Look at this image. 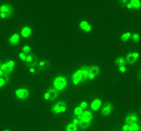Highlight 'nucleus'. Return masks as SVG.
I'll return each instance as SVG.
<instances>
[{
  "instance_id": "obj_30",
  "label": "nucleus",
  "mask_w": 141,
  "mask_h": 131,
  "mask_svg": "<svg viewBox=\"0 0 141 131\" xmlns=\"http://www.w3.org/2000/svg\"><path fill=\"white\" fill-rule=\"evenodd\" d=\"M128 3H129V1L127 0H120V1H118V4L121 6H125V5L127 6Z\"/></svg>"
},
{
  "instance_id": "obj_6",
  "label": "nucleus",
  "mask_w": 141,
  "mask_h": 131,
  "mask_svg": "<svg viewBox=\"0 0 141 131\" xmlns=\"http://www.w3.org/2000/svg\"><path fill=\"white\" fill-rule=\"evenodd\" d=\"M138 120H139V119H138L137 114L135 113H130L127 115V116L125 118V121L126 124L130 125L134 122H138Z\"/></svg>"
},
{
  "instance_id": "obj_10",
  "label": "nucleus",
  "mask_w": 141,
  "mask_h": 131,
  "mask_svg": "<svg viewBox=\"0 0 141 131\" xmlns=\"http://www.w3.org/2000/svg\"><path fill=\"white\" fill-rule=\"evenodd\" d=\"M38 67L41 71H46L50 67V63L48 60H43L38 63Z\"/></svg>"
},
{
  "instance_id": "obj_37",
  "label": "nucleus",
  "mask_w": 141,
  "mask_h": 131,
  "mask_svg": "<svg viewBox=\"0 0 141 131\" xmlns=\"http://www.w3.org/2000/svg\"><path fill=\"white\" fill-rule=\"evenodd\" d=\"M44 98H45V100H49V94L48 92H46V93L44 94Z\"/></svg>"
},
{
  "instance_id": "obj_20",
  "label": "nucleus",
  "mask_w": 141,
  "mask_h": 131,
  "mask_svg": "<svg viewBox=\"0 0 141 131\" xmlns=\"http://www.w3.org/2000/svg\"><path fill=\"white\" fill-rule=\"evenodd\" d=\"M115 64L118 66V67L121 66H125L126 64V60L123 57H118L115 60Z\"/></svg>"
},
{
  "instance_id": "obj_11",
  "label": "nucleus",
  "mask_w": 141,
  "mask_h": 131,
  "mask_svg": "<svg viewBox=\"0 0 141 131\" xmlns=\"http://www.w3.org/2000/svg\"><path fill=\"white\" fill-rule=\"evenodd\" d=\"M101 104H102V102H101V100L100 99H95V100H93V102L91 104V109L94 111H96L101 107Z\"/></svg>"
},
{
  "instance_id": "obj_22",
  "label": "nucleus",
  "mask_w": 141,
  "mask_h": 131,
  "mask_svg": "<svg viewBox=\"0 0 141 131\" xmlns=\"http://www.w3.org/2000/svg\"><path fill=\"white\" fill-rule=\"evenodd\" d=\"M141 130V126L138 122H134L130 125V131H138Z\"/></svg>"
},
{
  "instance_id": "obj_23",
  "label": "nucleus",
  "mask_w": 141,
  "mask_h": 131,
  "mask_svg": "<svg viewBox=\"0 0 141 131\" xmlns=\"http://www.w3.org/2000/svg\"><path fill=\"white\" fill-rule=\"evenodd\" d=\"M131 37V34L130 32H127L124 33V34H123L121 35L120 39H121V41L126 42V41H127Z\"/></svg>"
},
{
  "instance_id": "obj_17",
  "label": "nucleus",
  "mask_w": 141,
  "mask_h": 131,
  "mask_svg": "<svg viewBox=\"0 0 141 131\" xmlns=\"http://www.w3.org/2000/svg\"><path fill=\"white\" fill-rule=\"evenodd\" d=\"M9 81V78L7 73H4V75L0 76V88L4 86L7 82Z\"/></svg>"
},
{
  "instance_id": "obj_19",
  "label": "nucleus",
  "mask_w": 141,
  "mask_h": 131,
  "mask_svg": "<svg viewBox=\"0 0 141 131\" xmlns=\"http://www.w3.org/2000/svg\"><path fill=\"white\" fill-rule=\"evenodd\" d=\"M130 3L131 4L132 8L134 9L138 10L141 8V1L139 0H131L130 1Z\"/></svg>"
},
{
  "instance_id": "obj_28",
  "label": "nucleus",
  "mask_w": 141,
  "mask_h": 131,
  "mask_svg": "<svg viewBox=\"0 0 141 131\" xmlns=\"http://www.w3.org/2000/svg\"><path fill=\"white\" fill-rule=\"evenodd\" d=\"M39 71H41V70H40L38 65L35 66L34 67H30V71L31 73H37L39 72Z\"/></svg>"
},
{
  "instance_id": "obj_14",
  "label": "nucleus",
  "mask_w": 141,
  "mask_h": 131,
  "mask_svg": "<svg viewBox=\"0 0 141 131\" xmlns=\"http://www.w3.org/2000/svg\"><path fill=\"white\" fill-rule=\"evenodd\" d=\"M93 115L91 112L90 111H85L82 113V121H90L91 122V121L92 120Z\"/></svg>"
},
{
  "instance_id": "obj_4",
  "label": "nucleus",
  "mask_w": 141,
  "mask_h": 131,
  "mask_svg": "<svg viewBox=\"0 0 141 131\" xmlns=\"http://www.w3.org/2000/svg\"><path fill=\"white\" fill-rule=\"evenodd\" d=\"M24 62L28 67H34L38 65V59L34 54H28Z\"/></svg>"
},
{
  "instance_id": "obj_38",
  "label": "nucleus",
  "mask_w": 141,
  "mask_h": 131,
  "mask_svg": "<svg viewBox=\"0 0 141 131\" xmlns=\"http://www.w3.org/2000/svg\"><path fill=\"white\" fill-rule=\"evenodd\" d=\"M73 123H74V124H76V125H78L79 123V121L77 120L76 119H73Z\"/></svg>"
},
{
  "instance_id": "obj_36",
  "label": "nucleus",
  "mask_w": 141,
  "mask_h": 131,
  "mask_svg": "<svg viewBox=\"0 0 141 131\" xmlns=\"http://www.w3.org/2000/svg\"><path fill=\"white\" fill-rule=\"evenodd\" d=\"M137 77H138V79L141 81V70L138 71V75H137Z\"/></svg>"
},
{
  "instance_id": "obj_15",
  "label": "nucleus",
  "mask_w": 141,
  "mask_h": 131,
  "mask_svg": "<svg viewBox=\"0 0 141 131\" xmlns=\"http://www.w3.org/2000/svg\"><path fill=\"white\" fill-rule=\"evenodd\" d=\"M47 92L49 94V100H51V101L54 100L55 99L57 98V96H58L57 90L55 89H49Z\"/></svg>"
},
{
  "instance_id": "obj_41",
  "label": "nucleus",
  "mask_w": 141,
  "mask_h": 131,
  "mask_svg": "<svg viewBox=\"0 0 141 131\" xmlns=\"http://www.w3.org/2000/svg\"><path fill=\"white\" fill-rule=\"evenodd\" d=\"M1 62H0V67H1Z\"/></svg>"
},
{
  "instance_id": "obj_1",
  "label": "nucleus",
  "mask_w": 141,
  "mask_h": 131,
  "mask_svg": "<svg viewBox=\"0 0 141 131\" xmlns=\"http://www.w3.org/2000/svg\"><path fill=\"white\" fill-rule=\"evenodd\" d=\"M53 85L55 89L62 91L67 86V80L63 76L56 77L53 81Z\"/></svg>"
},
{
  "instance_id": "obj_8",
  "label": "nucleus",
  "mask_w": 141,
  "mask_h": 131,
  "mask_svg": "<svg viewBox=\"0 0 141 131\" xmlns=\"http://www.w3.org/2000/svg\"><path fill=\"white\" fill-rule=\"evenodd\" d=\"M82 72L81 69H79L73 74L72 76V81L74 84H78L79 82H81V78Z\"/></svg>"
},
{
  "instance_id": "obj_2",
  "label": "nucleus",
  "mask_w": 141,
  "mask_h": 131,
  "mask_svg": "<svg viewBox=\"0 0 141 131\" xmlns=\"http://www.w3.org/2000/svg\"><path fill=\"white\" fill-rule=\"evenodd\" d=\"M13 8L10 4H4L0 7V17L2 19L8 18L12 16Z\"/></svg>"
},
{
  "instance_id": "obj_12",
  "label": "nucleus",
  "mask_w": 141,
  "mask_h": 131,
  "mask_svg": "<svg viewBox=\"0 0 141 131\" xmlns=\"http://www.w3.org/2000/svg\"><path fill=\"white\" fill-rule=\"evenodd\" d=\"M19 35L18 34H14L8 39V41L12 45H17L19 41Z\"/></svg>"
},
{
  "instance_id": "obj_31",
  "label": "nucleus",
  "mask_w": 141,
  "mask_h": 131,
  "mask_svg": "<svg viewBox=\"0 0 141 131\" xmlns=\"http://www.w3.org/2000/svg\"><path fill=\"white\" fill-rule=\"evenodd\" d=\"M6 64L9 67H13L14 68V66H15V62L13 60H9L8 62H6Z\"/></svg>"
},
{
  "instance_id": "obj_40",
  "label": "nucleus",
  "mask_w": 141,
  "mask_h": 131,
  "mask_svg": "<svg viewBox=\"0 0 141 131\" xmlns=\"http://www.w3.org/2000/svg\"><path fill=\"white\" fill-rule=\"evenodd\" d=\"M4 72L2 71L1 69H0V76H2V75H4Z\"/></svg>"
},
{
  "instance_id": "obj_13",
  "label": "nucleus",
  "mask_w": 141,
  "mask_h": 131,
  "mask_svg": "<svg viewBox=\"0 0 141 131\" xmlns=\"http://www.w3.org/2000/svg\"><path fill=\"white\" fill-rule=\"evenodd\" d=\"M21 34H22V36L23 38H28L32 34V29L30 27H28V26L23 27L22 28V31H21Z\"/></svg>"
},
{
  "instance_id": "obj_21",
  "label": "nucleus",
  "mask_w": 141,
  "mask_h": 131,
  "mask_svg": "<svg viewBox=\"0 0 141 131\" xmlns=\"http://www.w3.org/2000/svg\"><path fill=\"white\" fill-rule=\"evenodd\" d=\"M89 73L93 74L95 77L97 76L99 74V73H100V69L97 66H92V67H90Z\"/></svg>"
},
{
  "instance_id": "obj_26",
  "label": "nucleus",
  "mask_w": 141,
  "mask_h": 131,
  "mask_svg": "<svg viewBox=\"0 0 141 131\" xmlns=\"http://www.w3.org/2000/svg\"><path fill=\"white\" fill-rule=\"evenodd\" d=\"M83 113V109H82L81 106H77L74 110V114L76 115H82Z\"/></svg>"
},
{
  "instance_id": "obj_3",
  "label": "nucleus",
  "mask_w": 141,
  "mask_h": 131,
  "mask_svg": "<svg viewBox=\"0 0 141 131\" xmlns=\"http://www.w3.org/2000/svg\"><path fill=\"white\" fill-rule=\"evenodd\" d=\"M67 106L66 103L64 102H59L56 104H55L52 108V111L54 114H59L61 113H64L66 110Z\"/></svg>"
},
{
  "instance_id": "obj_25",
  "label": "nucleus",
  "mask_w": 141,
  "mask_h": 131,
  "mask_svg": "<svg viewBox=\"0 0 141 131\" xmlns=\"http://www.w3.org/2000/svg\"><path fill=\"white\" fill-rule=\"evenodd\" d=\"M66 131H77V126L76 124H74V123L72 124H69L67 128H66Z\"/></svg>"
},
{
  "instance_id": "obj_35",
  "label": "nucleus",
  "mask_w": 141,
  "mask_h": 131,
  "mask_svg": "<svg viewBox=\"0 0 141 131\" xmlns=\"http://www.w3.org/2000/svg\"><path fill=\"white\" fill-rule=\"evenodd\" d=\"M123 131H130V125L125 124V126L123 127Z\"/></svg>"
},
{
  "instance_id": "obj_18",
  "label": "nucleus",
  "mask_w": 141,
  "mask_h": 131,
  "mask_svg": "<svg viewBox=\"0 0 141 131\" xmlns=\"http://www.w3.org/2000/svg\"><path fill=\"white\" fill-rule=\"evenodd\" d=\"M0 69L4 71L5 73H7V74L8 73H11L12 71H13V67H9V66L6 64V63H4V64H1Z\"/></svg>"
},
{
  "instance_id": "obj_16",
  "label": "nucleus",
  "mask_w": 141,
  "mask_h": 131,
  "mask_svg": "<svg viewBox=\"0 0 141 131\" xmlns=\"http://www.w3.org/2000/svg\"><path fill=\"white\" fill-rule=\"evenodd\" d=\"M138 60V58H136V57L133 55V53H129L127 55L126 57V62L130 65H133L136 63Z\"/></svg>"
},
{
  "instance_id": "obj_24",
  "label": "nucleus",
  "mask_w": 141,
  "mask_h": 131,
  "mask_svg": "<svg viewBox=\"0 0 141 131\" xmlns=\"http://www.w3.org/2000/svg\"><path fill=\"white\" fill-rule=\"evenodd\" d=\"M90 123L91 122H90V121H85L81 120L79 121V125L83 129H85V128H88L90 126Z\"/></svg>"
},
{
  "instance_id": "obj_27",
  "label": "nucleus",
  "mask_w": 141,
  "mask_h": 131,
  "mask_svg": "<svg viewBox=\"0 0 141 131\" xmlns=\"http://www.w3.org/2000/svg\"><path fill=\"white\" fill-rule=\"evenodd\" d=\"M131 38H132V40L134 42H138L141 39V36L138 33H134V34H131Z\"/></svg>"
},
{
  "instance_id": "obj_32",
  "label": "nucleus",
  "mask_w": 141,
  "mask_h": 131,
  "mask_svg": "<svg viewBox=\"0 0 141 131\" xmlns=\"http://www.w3.org/2000/svg\"><path fill=\"white\" fill-rule=\"evenodd\" d=\"M19 58H20L22 60L25 61L26 58V55L24 53H19Z\"/></svg>"
},
{
  "instance_id": "obj_29",
  "label": "nucleus",
  "mask_w": 141,
  "mask_h": 131,
  "mask_svg": "<svg viewBox=\"0 0 141 131\" xmlns=\"http://www.w3.org/2000/svg\"><path fill=\"white\" fill-rule=\"evenodd\" d=\"M30 50H31V49H30V46H28V45H25L23 47V52L26 54H29V53L30 52Z\"/></svg>"
},
{
  "instance_id": "obj_33",
  "label": "nucleus",
  "mask_w": 141,
  "mask_h": 131,
  "mask_svg": "<svg viewBox=\"0 0 141 131\" xmlns=\"http://www.w3.org/2000/svg\"><path fill=\"white\" fill-rule=\"evenodd\" d=\"M118 70L121 73H125L126 70H127V69H126V67H125V66H121V67H118Z\"/></svg>"
},
{
  "instance_id": "obj_7",
  "label": "nucleus",
  "mask_w": 141,
  "mask_h": 131,
  "mask_svg": "<svg viewBox=\"0 0 141 131\" xmlns=\"http://www.w3.org/2000/svg\"><path fill=\"white\" fill-rule=\"evenodd\" d=\"M113 110V105L112 103L107 102L104 104L102 110H101V113L103 116H108Z\"/></svg>"
},
{
  "instance_id": "obj_9",
  "label": "nucleus",
  "mask_w": 141,
  "mask_h": 131,
  "mask_svg": "<svg viewBox=\"0 0 141 131\" xmlns=\"http://www.w3.org/2000/svg\"><path fill=\"white\" fill-rule=\"evenodd\" d=\"M79 27L85 32H90L92 30V26L86 21H82L79 24Z\"/></svg>"
},
{
  "instance_id": "obj_39",
  "label": "nucleus",
  "mask_w": 141,
  "mask_h": 131,
  "mask_svg": "<svg viewBox=\"0 0 141 131\" xmlns=\"http://www.w3.org/2000/svg\"><path fill=\"white\" fill-rule=\"evenodd\" d=\"M127 8H129V9H131V8H132L131 4L130 2H129V3L127 4Z\"/></svg>"
},
{
  "instance_id": "obj_34",
  "label": "nucleus",
  "mask_w": 141,
  "mask_h": 131,
  "mask_svg": "<svg viewBox=\"0 0 141 131\" xmlns=\"http://www.w3.org/2000/svg\"><path fill=\"white\" fill-rule=\"evenodd\" d=\"M80 106L81 107L82 109H85V108H87V103L86 102H82L80 104Z\"/></svg>"
},
{
  "instance_id": "obj_5",
  "label": "nucleus",
  "mask_w": 141,
  "mask_h": 131,
  "mask_svg": "<svg viewBox=\"0 0 141 131\" xmlns=\"http://www.w3.org/2000/svg\"><path fill=\"white\" fill-rule=\"evenodd\" d=\"M15 95L20 100H26L29 96V91L27 89H19L15 91Z\"/></svg>"
}]
</instances>
